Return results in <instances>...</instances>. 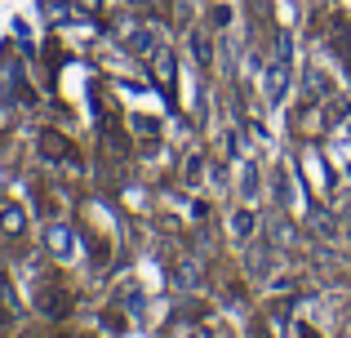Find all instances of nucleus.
Returning a JSON list of instances; mask_svg holds the SVG:
<instances>
[{"mask_svg":"<svg viewBox=\"0 0 351 338\" xmlns=\"http://www.w3.org/2000/svg\"><path fill=\"white\" fill-rule=\"evenodd\" d=\"M80 9H89V14H98V5H103V0H76Z\"/></svg>","mask_w":351,"mask_h":338,"instance_id":"nucleus-8","label":"nucleus"},{"mask_svg":"<svg viewBox=\"0 0 351 338\" xmlns=\"http://www.w3.org/2000/svg\"><path fill=\"white\" fill-rule=\"evenodd\" d=\"M36 147H40V156H45V160H76V156H80V152L71 147V138H62L58 130H40Z\"/></svg>","mask_w":351,"mask_h":338,"instance_id":"nucleus-2","label":"nucleus"},{"mask_svg":"<svg viewBox=\"0 0 351 338\" xmlns=\"http://www.w3.org/2000/svg\"><path fill=\"white\" fill-rule=\"evenodd\" d=\"M36 307H40V316H53V321H62V316L76 307V298H71L67 289H58V285H45V289H36Z\"/></svg>","mask_w":351,"mask_h":338,"instance_id":"nucleus-1","label":"nucleus"},{"mask_svg":"<svg viewBox=\"0 0 351 338\" xmlns=\"http://www.w3.org/2000/svg\"><path fill=\"white\" fill-rule=\"evenodd\" d=\"M23 232H27L23 209H18L14 200H5V205H0V236H5V241H23Z\"/></svg>","mask_w":351,"mask_h":338,"instance_id":"nucleus-4","label":"nucleus"},{"mask_svg":"<svg viewBox=\"0 0 351 338\" xmlns=\"http://www.w3.org/2000/svg\"><path fill=\"white\" fill-rule=\"evenodd\" d=\"M249 232H254V214L240 209V214H236V236H249Z\"/></svg>","mask_w":351,"mask_h":338,"instance_id":"nucleus-6","label":"nucleus"},{"mask_svg":"<svg viewBox=\"0 0 351 338\" xmlns=\"http://www.w3.org/2000/svg\"><path fill=\"white\" fill-rule=\"evenodd\" d=\"M209 23H214V27H227V23H232V9H227V5H218L214 14H209Z\"/></svg>","mask_w":351,"mask_h":338,"instance_id":"nucleus-7","label":"nucleus"},{"mask_svg":"<svg viewBox=\"0 0 351 338\" xmlns=\"http://www.w3.org/2000/svg\"><path fill=\"white\" fill-rule=\"evenodd\" d=\"M191 53H196L200 67H209V58H214V53H209V36L205 32H191Z\"/></svg>","mask_w":351,"mask_h":338,"instance_id":"nucleus-5","label":"nucleus"},{"mask_svg":"<svg viewBox=\"0 0 351 338\" xmlns=\"http://www.w3.org/2000/svg\"><path fill=\"white\" fill-rule=\"evenodd\" d=\"M147 58H152V71H156V80H160V89L173 94V49L169 45H156Z\"/></svg>","mask_w":351,"mask_h":338,"instance_id":"nucleus-3","label":"nucleus"}]
</instances>
